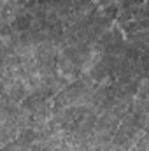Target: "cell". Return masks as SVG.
Returning <instances> with one entry per match:
<instances>
[{"instance_id": "3957f363", "label": "cell", "mask_w": 149, "mask_h": 151, "mask_svg": "<svg viewBox=\"0 0 149 151\" xmlns=\"http://www.w3.org/2000/svg\"><path fill=\"white\" fill-rule=\"evenodd\" d=\"M142 12H144V19H149V2L142 4Z\"/></svg>"}, {"instance_id": "6da1fadb", "label": "cell", "mask_w": 149, "mask_h": 151, "mask_svg": "<svg viewBox=\"0 0 149 151\" xmlns=\"http://www.w3.org/2000/svg\"><path fill=\"white\" fill-rule=\"evenodd\" d=\"M133 19V14H132V11L130 9H121L119 11V16H117V19H116V25L117 27H125L128 21H132Z\"/></svg>"}, {"instance_id": "7a4b0ae2", "label": "cell", "mask_w": 149, "mask_h": 151, "mask_svg": "<svg viewBox=\"0 0 149 151\" xmlns=\"http://www.w3.org/2000/svg\"><path fill=\"white\" fill-rule=\"evenodd\" d=\"M119 11H121V9H119V5L114 2L112 5H109L107 9H104V11H102V16H105V18L112 19V21H116V19H117V16H119Z\"/></svg>"}]
</instances>
